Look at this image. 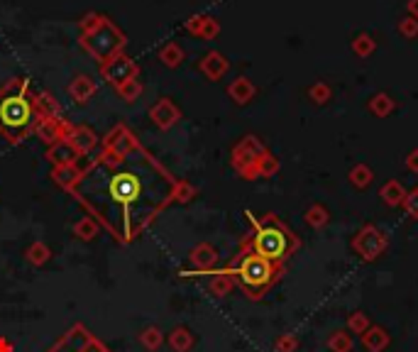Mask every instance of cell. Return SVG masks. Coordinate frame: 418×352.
<instances>
[{"mask_svg": "<svg viewBox=\"0 0 418 352\" xmlns=\"http://www.w3.org/2000/svg\"><path fill=\"white\" fill-rule=\"evenodd\" d=\"M177 181L135 132L118 122L69 193L115 242L130 245L174 203Z\"/></svg>", "mask_w": 418, "mask_h": 352, "instance_id": "obj_1", "label": "cell"}, {"mask_svg": "<svg viewBox=\"0 0 418 352\" xmlns=\"http://www.w3.org/2000/svg\"><path fill=\"white\" fill-rule=\"evenodd\" d=\"M37 93L32 91L27 76H13L0 89V135L10 145H20L34 135L39 125Z\"/></svg>", "mask_w": 418, "mask_h": 352, "instance_id": "obj_2", "label": "cell"}, {"mask_svg": "<svg viewBox=\"0 0 418 352\" xmlns=\"http://www.w3.org/2000/svg\"><path fill=\"white\" fill-rule=\"evenodd\" d=\"M252 230L247 237H242L240 247H247L257 252L260 257L270 259V262L284 264L298 247V237L284 226L274 213H265L257 218L255 213H247Z\"/></svg>", "mask_w": 418, "mask_h": 352, "instance_id": "obj_3", "label": "cell"}, {"mask_svg": "<svg viewBox=\"0 0 418 352\" xmlns=\"http://www.w3.org/2000/svg\"><path fill=\"white\" fill-rule=\"evenodd\" d=\"M225 272L235 279V287H240L247 299L260 301L279 279L281 264L270 262V259L260 257V254L247 247H240V252L230 259Z\"/></svg>", "mask_w": 418, "mask_h": 352, "instance_id": "obj_4", "label": "cell"}, {"mask_svg": "<svg viewBox=\"0 0 418 352\" xmlns=\"http://www.w3.org/2000/svg\"><path fill=\"white\" fill-rule=\"evenodd\" d=\"M79 42L98 64H103L106 59L115 57V54H120L127 47V34L108 15H103L101 25L89 34H81Z\"/></svg>", "mask_w": 418, "mask_h": 352, "instance_id": "obj_5", "label": "cell"}, {"mask_svg": "<svg viewBox=\"0 0 418 352\" xmlns=\"http://www.w3.org/2000/svg\"><path fill=\"white\" fill-rule=\"evenodd\" d=\"M265 152H267V147L262 145L260 137L245 135L232 147V157H230L232 169L245 178V181H255V178H260V174H257V162L265 157Z\"/></svg>", "mask_w": 418, "mask_h": 352, "instance_id": "obj_6", "label": "cell"}, {"mask_svg": "<svg viewBox=\"0 0 418 352\" xmlns=\"http://www.w3.org/2000/svg\"><path fill=\"white\" fill-rule=\"evenodd\" d=\"M46 352H110L84 323H74Z\"/></svg>", "mask_w": 418, "mask_h": 352, "instance_id": "obj_7", "label": "cell"}, {"mask_svg": "<svg viewBox=\"0 0 418 352\" xmlns=\"http://www.w3.org/2000/svg\"><path fill=\"white\" fill-rule=\"evenodd\" d=\"M98 71H101V76L108 81V84L118 89V86L125 84V81L137 79V76H139V64L135 59L127 57L125 52H120V54H115V57L106 59L103 64H98Z\"/></svg>", "mask_w": 418, "mask_h": 352, "instance_id": "obj_8", "label": "cell"}, {"mask_svg": "<svg viewBox=\"0 0 418 352\" xmlns=\"http://www.w3.org/2000/svg\"><path fill=\"white\" fill-rule=\"evenodd\" d=\"M353 249L365 262H372V259L381 257V254L386 252V235L376 226H365L362 230L353 237Z\"/></svg>", "mask_w": 418, "mask_h": 352, "instance_id": "obj_9", "label": "cell"}, {"mask_svg": "<svg viewBox=\"0 0 418 352\" xmlns=\"http://www.w3.org/2000/svg\"><path fill=\"white\" fill-rule=\"evenodd\" d=\"M149 120L159 127V130H172L179 120H182V110L172 98H159L157 103L149 108Z\"/></svg>", "mask_w": 418, "mask_h": 352, "instance_id": "obj_10", "label": "cell"}, {"mask_svg": "<svg viewBox=\"0 0 418 352\" xmlns=\"http://www.w3.org/2000/svg\"><path fill=\"white\" fill-rule=\"evenodd\" d=\"M66 140H69L71 145L76 147V152H79L81 157L91 155V152L96 150V145H98V135L91 130L89 125H74V122L69 125Z\"/></svg>", "mask_w": 418, "mask_h": 352, "instance_id": "obj_11", "label": "cell"}, {"mask_svg": "<svg viewBox=\"0 0 418 352\" xmlns=\"http://www.w3.org/2000/svg\"><path fill=\"white\" fill-rule=\"evenodd\" d=\"M189 262L196 272H213L218 267V249L208 242H198L189 252Z\"/></svg>", "mask_w": 418, "mask_h": 352, "instance_id": "obj_12", "label": "cell"}, {"mask_svg": "<svg viewBox=\"0 0 418 352\" xmlns=\"http://www.w3.org/2000/svg\"><path fill=\"white\" fill-rule=\"evenodd\" d=\"M198 69L208 81H220L225 74H228L230 61H228L225 54H220V52H215V49H213V52H208L203 59L198 61Z\"/></svg>", "mask_w": 418, "mask_h": 352, "instance_id": "obj_13", "label": "cell"}, {"mask_svg": "<svg viewBox=\"0 0 418 352\" xmlns=\"http://www.w3.org/2000/svg\"><path fill=\"white\" fill-rule=\"evenodd\" d=\"M46 159H49L54 167H59V164H79L81 155L76 152V147L64 137V140H59V142H54V145L46 147Z\"/></svg>", "mask_w": 418, "mask_h": 352, "instance_id": "obj_14", "label": "cell"}, {"mask_svg": "<svg viewBox=\"0 0 418 352\" xmlns=\"http://www.w3.org/2000/svg\"><path fill=\"white\" fill-rule=\"evenodd\" d=\"M69 125L71 122L66 120V117H61V120H39L34 135L42 142H46V147H49V145H54V142L64 140L66 132H69Z\"/></svg>", "mask_w": 418, "mask_h": 352, "instance_id": "obj_15", "label": "cell"}, {"mask_svg": "<svg viewBox=\"0 0 418 352\" xmlns=\"http://www.w3.org/2000/svg\"><path fill=\"white\" fill-rule=\"evenodd\" d=\"M69 96H71V100L74 103H79V105H84V103H89V100L93 98V93L98 91V84L91 79L89 74H79V76H74L71 79V84H69Z\"/></svg>", "mask_w": 418, "mask_h": 352, "instance_id": "obj_16", "label": "cell"}, {"mask_svg": "<svg viewBox=\"0 0 418 352\" xmlns=\"http://www.w3.org/2000/svg\"><path fill=\"white\" fill-rule=\"evenodd\" d=\"M81 167L79 164H59V167H51V181L56 183L59 188H64V191H71V188L79 183L81 178Z\"/></svg>", "mask_w": 418, "mask_h": 352, "instance_id": "obj_17", "label": "cell"}, {"mask_svg": "<svg viewBox=\"0 0 418 352\" xmlns=\"http://www.w3.org/2000/svg\"><path fill=\"white\" fill-rule=\"evenodd\" d=\"M255 93H257L255 84H252L247 76H237V79L228 86V96L237 105H247L252 98H255Z\"/></svg>", "mask_w": 418, "mask_h": 352, "instance_id": "obj_18", "label": "cell"}, {"mask_svg": "<svg viewBox=\"0 0 418 352\" xmlns=\"http://www.w3.org/2000/svg\"><path fill=\"white\" fill-rule=\"evenodd\" d=\"M37 110L42 120H61V105L49 91H37Z\"/></svg>", "mask_w": 418, "mask_h": 352, "instance_id": "obj_19", "label": "cell"}, {"mask_svg": "<svg viewBox=\"0 0 418 352\" xmlns=\"http://www.w3.org/2000/svg\"><path fill=\"white\" fill-rule=\"evenodd\" d=\"M167 345L172 348V352H189L194 348V333L186 325H177V328L169 330Z\"/></svg>", "mask_w": 418, "mask_h": 352, "instance_id": "obj_20", "label": "cell"}, {"mask_svg": "<svg viewBox=\"0 0 418 352\" xmlns=\"http://www.w3.org/2000/svg\"><path fill=\"white\" fill-rule=\"evenodd\" d=\"M362 345L369 352L386 350V345H389V333H386L384 328H379V325H369V328L362 333Z\"/></svg>", "mask_w": 418, "mask_h": 352, "instance_id": "obj_21", "label": "cell"}, {"mask_svg": "<svg viewBox=\"0 0 418 352\" xmlns=\"http://www.w3.org/2000/svg\"><path fill=\"white\" fill-rule=\"evenodd\" d=\"M137 343L142 345V348L147 350V352H157L164 343H167V338H164V333L157 328V325H147V328L139 330Z\"/></svg>", "mask_w": 418, "mask_h": 352, "instance_id": "obj_22", "label": "cell"}, {"mask_svg": "<svg viewBox=\"0 0 418 352\" xmlns=\"http://www.w3.org/2000/svg\"><path fill=\"white\" fill-rule=\"evenodd\" d=\"M379 196H381V201H384L386 206H391V208H396V206H404L406 188L401 186V181H396V178H391V181H386L384 186H381Z\"/></svg>", "mask_w": 418, "mask_h": 352, "instance_id": "obj_23", "label": "cell"}, {"mask_svg": "<svg viewBox=\"0 0 418 352\" xmlns=\"http://www.w3.org/2000/svg\"><path fill=\"white\" fill-rule=\"evenodd\" d=\"M159 61H162L164 66H169V69H177V66H182V61H184V49H182V44L167 42L162 49H159Z\"/></svg>", "mask_w": 418, "mask_h": 352, "instance_id": "obj_24", "label": "cell"}, {"mask_svg": "<svg viewBox=\"0 0 418 352\" xmlns=\"http://www.w3.org/2000/svg\"><path fill=\"white\" fill-rule=\"evenodd\" d=\"M25 259H27L32 267H44V264L51 259V249L46 247L44 242H39V240H37V242H32L27 247V252H25Z\"/></svg>", "mask_w": 418, "mask_h": 352, "instance_id": "obj_25", "label": "cell"}, {"mask_svg": "<svg viewBox=\"0 0 418 352\" xmlns=\"http://www.w3.org/2000/svg\"><path fill=\"white\" fill-rule=\"evenodd\" d=\"M208 289H210V294L213 296H218V299H223V296H228L232 289H235V279L230 277L228 272H218L213 279H210V284H208Z\"/></svg>", "mask_w": 418, "mask_h": 352, "instance_id": "obj_26", "label": "cell"}, {"mask_svg": "<svg viewBox=\"0 0 418 352\" xmlns=\"http://www.w3.org/2000/svg\"><path fill=\"white\" fill-rule=\"evenodd\" d=\"M98 230H101V226H98L91 216H86V218H81V221L74 223V235L81 240V242H91V240L98 235Z\"/></svg>", "mask_w": 418, "mask_h": 352, "instance_id": "obj_27", "label": "cell"}, {"mask_svg": "<svg viewBox=\"0 0 418 352\" xmlns=\"http://www.w3.org/2000/svg\"><path fill=\"white\" fill-rule=\"evenodd\" d=\"M394 108H396V103H394V98H391L389 93H376V96H372L369 110H372V113H374L376 117H386L389 113H394Z\"/></svg>", "mask_w": 418, "mask_h": 352, "instance_id": "obj_28", "label": "cell"}, {"mask_svg": "<svg viewBox=\"0 0 418 352\" xmlns=\"http://www.w3.org/2000/svg\"><path fill=\"white\" fill-rule=\"evenodd\" d=\"M330 216H328V208L321 206V203H313L311 208L306 211V223L311 228H316V230H321V228L328 226Z\"/></svg>", "mask_w": 418, "mask_h": 352, "instance_id": "obj_29", "label": "cell"}, {"mask_svg": "<svg viewBox=\"0 0 418 352\" xmlns=\"http://www.w3.org/2000/svg\"><path fill=\"white\" fill-rule=\"evenodd\" d=\"M118 96H120L125 103H135V100L142 96V84H139V79H130V81H125V84H120L118 86Z\"/></svg>", "mask_w": 418, "mask_h": 352, "instance_id": "obj_30", "label": "cell"}, {"mask_svg": "<svg viewBox=\"0 0 418 352\" xmlns=\"http://www.w3.org/2000/svg\"><path fill=\"white\" fill-rule=\"evenodd\" d=\"M196 196H198V188H196L191 181H186V178H179L177 191H174V203H182V206H186V203H191Z\"/></svg>", "mask_w": 418, "mask_h": 352, "instance_id": "obj_31", "label": "cell"}, {"mask_svg": "<svg viewBox=\"0 0 418 352\" xmlns=\"http://www.w3.org/2000/svg\"><path fill=\"white\" fill-rule=\"evenodd\" d=\"M277 171H279V159L267 150L265 157L257 162V174H260V178H270V176H274Z\"/></svg>", "mask_w": 418, "mask_h": 352, "instance_id": "obj_32", "label": "cell"}, {"mask_svg": "<svg viewBox=\"0 0 418 352\" xmlns=\"http://www.w3.org/2000/svg\"><path fill=\"white\" fill-rule=\"evenodd\" d=\"M372 178H374V174H372V169L367 164H357L350 169V181H353V186H357V188H367L372 183Z\"/></svg>", "mask_w": 418, "mask_h": 352, "instance_id": "obj_33", "label": "cell"}, {"mask_svg": "<svg viewBox=\"0 0 418 352\" xmlns=\"http://www.w3.org/2000/svg\"><path fill=\"white\" fill-rule=\"evenodd\" d=\"M376 49V42L372 34H357V37L353 39V52L357 54V57H369L372 52Z\"/></svg>", "mask_w": 418, "mask_h": 352, "instance_id": "obj_34", "label": "cell"}, {"mask_svg": "<svg viewBox=\"0 0 418 352\" xmlns=\"http://www.w3.org/2000/svg\"><path fill=\"white\" fill-rule=\"evenodd\" d=\"M328 348L330 352H350L353 350V338L348 333H343V330H335L328 338Z\"/></svg>", "mask_w": 418, "mask_h": 352, "instance_id": "obj_35", "label": "cell"}, {"mask_svg": "<svg viewBox=\"0 0 418 352\" xmlns=\"http://www.w3.org/2000/svg\"><path fill=\"white\" fill-rule=\"evenodd\" d=\"M308 96H311L313 103L323 105V103H328V100H330V96H333V91H330V86H328V84H323V81H318V84H313L311 89H308Z\"/></svg>", "mask_w": 418, "mask_h": 352, "instance_id": "obj_36", "label": "cell"}, {"mask_svg": "<svg viewBox=\"0 0 418 352\" xmlns=\"http://www.w3.org/2000/svg\"><path fill=\"white\" fill-rule=\"evenodd\" d=\"M220 34V22L215 18H205V22H203V27H201V32H198V37L201 39H205V42H210V39H215Z\"/></svg>", "mask_w": 418, "mask_h": 352, "instance_id": "obj_37", "label": "cell"}, {"mask_svg": "<svg viewBox=\"0 0 418 352\" xmlns=\"http://www.w3.org/2000/svg\"><path fill=\"white\" fill-rule=\"evenodd\" d=\"M348 328L353 330V333H360V335H362L365 330L369 328V318L362 313V311H355V313L350 315V320H348Z\"/></svg>", "mask_w": 418, "mask_h": 352, "instance_id": "obj_38", "label": "cell"}, {"mask_svg": "<svg viewBox=\"0 0 418 352\" xmlns=\"http://www.w3.org/2000/svg\"><path fill=\"white\" fill-rule=\"evenodd\" d=\"M101 20H103L101 13H86L84 18L79 20V32H81V34L93 32V30H96L98 25H101Z\"/></svg>", "mask_w": 418, "mask_h": 352, "instance_id": "obj_39", "label": "cell"}, {"mask_svg": "<svg viewBox=\"0 0 418 352\" xmlns=\"http://www.w3.org/2000/svg\"><path fill=\"white\" fill-rule=\"evenodd\" d=\"M296 348H298V340H296V335H291V333L277 338V343H274L277 352H296Z\"/></svg>", "mask_w": 418, "mask_h": 352, "instance_id": "obj_40", "label": "cell"}, {"mask_svg": "<svg viewBox=\"0 0 418 352\" xmlns=\"http://www.w3.org/2000/svg\"><path fill=\"white\" fill-rule=\"evenodd\" d=\"M399 32L404 34V37H409V39H414V37H418V20L416 18H404L399 22Z\"/></svg>", "mask_w": 418, "mask_h": 352, "instance_id": "obj_41", "label": "cell"}, {"mask_svg": "<svg viewBox=\"0 0 418 352\" xmlns=\"http://www.w3.org/2000/svg\"><path fill=\"white\" fill-rule=\"evenodd\" d=\"M404 208H406V213H409L411 218H418V188H411V191H406Z\"/></svg>", "mask_w": 418, "mask_h": 352, "instance_id": "obj_42", "label": "cell"}, {"mask_svg": "<svg viewBox=\"0 0 418 352\" xmlns=\"http://www.w3.org/2000/svg\"><path fill=\"white\" fill-rule=\"evenodd\" d=\"M205 18H208V15H191V18L184 22L186 32H191V34H196V37H198V32H201V27H203Z\"/></svg>", "mask_w": 418, "mask_h": 352, "instance_id": "obj_43", "label": "cell"}, {"mask_svg": "<svg viewBox=\"0 0 418 352\" xmlns=\"http://www.w3.org/2000/svg\"><path fill=\"white\" fill-rule=\"evenodd\" d=\"M406 167H409V171L418 174V150L409 152V157H406Z\"/></svg>", "mask_w": 418, "mask_h": 352, "instance_id": "obj_44", "label": "cell"}, {"mask_svg": "<svg viewBox=\"0 0 418 352\" xmlns=\"http://www.w3.org/2000/svg\"><path fill=\"white\" fill-rule=\"evenodd\" d=\"M409 15L418 20V0H409Z\"/></svg>", "mask_w": 418, "mask_h": 352, "instance_id": "obj_45", "label": "cell"}, {"mask_svg": "<svg viewBox=\"0 0 418 352\" xmlns=\"http://www.w3.org/2000/svg\"><path fill=\"white\" fill-rule=\"evenodd\" d=\"M0 352H13V345H10L8 338H0Z\"/></svg>", "mask_w": 418, "mask_h": 352, "instance_id": "obj_46", "label": "cell"}]
</instances>
